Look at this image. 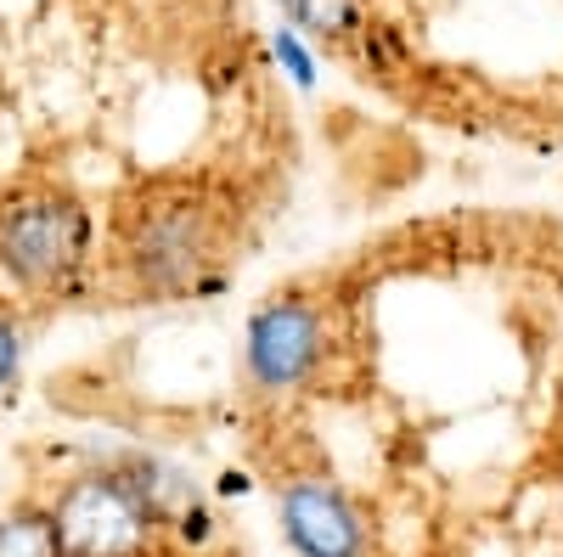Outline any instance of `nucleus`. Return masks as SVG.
<instances>
[{"label":"nucleus","instance_id":"obj_6","mask_svg":"<svg viewBox=\"0 0 563 557\" xmlns=\"http://www.w3.org/2000/svg\"><path fill=\"white\" fill-rule=\"evenodd\" d=\"M0 557H68L52 506H12L0 519Z\"/></svg>","mask_w":563,"mask_h":557},{"label":"nucleus","instance_id":"obj_4","mask_svg":"<svg viewBox=\"0 0 563 557\" xmlns=\"http://www.w3.org/2000/svg\"><path fill=\"white\" fill-rule=\"evenodd\" d=\"M276 519L294 557H372V524L361 506L321 474H294L276 490Z\"/></svg>","mask_w":563,"mask_h":557},{"label":"nucleus","instance_id":"obj_8","mask_svg":"<svg viewBox=\"0 0 563 557\" xmlns=\"http://www.w3.org/2000/svg\"><path fill=\"white\" fill-rule=\"evenodd\" d=\"M18 366H23V327L0 310V394L18 383Z\"/></svg>","mask_w":563,"mask_h":557},{"label":"nucleus","instance_id":"obj_9","mask_svg":"<svg viewBox=\"0 0 563 557\" xmlns=\"http://www.w3.org/2000/svg\"><path fill=\"white\" fill-rule=\"evenodd\" d=\"M276 57L294 68V79H299V85H310V57H305V45L294 40V29H282V34H276Z\"/></svg>","mask_w":563,"mask_h":557},{"label":"nucleus","instance_id":"obj_2","mask_svg":"<svg viewBox=\"0 0 563 557\" xmlns=\"http://www.w3.org/2000/svg\"><path fill=\"white\" fill-rule=\"evenodd\" d=\"M90 265V209L68 192L0 203V276L18 288H68Z\"/></svg>","mask_w":563,"mask_h":557},{"label":"nucleus","instance_id":"obj_1","mask_svg":"<svg viewBox=\"0 0 563 557\" xmlns=\"http://www.w3.org/2000/svg\"><path fill=\"white\" fill-rule=\"evenodd\" d=\"M52 519L68 557H153L164 530V513L130 479V468H97L68 479Z\"/></svg>","mask_w":563,"mask_h":557},{"label":"nucleus","instance_id":"obj_5","mask_svg":"<svg viewBox=\"0 0 563 557\" xmlns=\"http://www.w3.org/2000/svg\"><path fill=\"white\" fill-rule=\"evenodd\" d=\"M203 254H209V214L192 203H164L141 214L130 237V270L141 276V288H158V293L198 282Z\"/></svg>","mask_w":563,"mask_h":557},{"label":"nucleus","instance_id":"obj_7","mask_svg":"<svg viewBox=\"0 0 563 557\" xmlns=\"http://www.w3.org/2000/svg\"><path fill=\"white\" fill-rule=\"evenodd\" d=\"M282 12L294 18V29H305L310 40H350L361 34V0H282Z\"/></svg>","mask_w":563,"mask_h":557},{"label":"nucleus","instance_id":"obj_3","mask_svg":"<svg viewBox=\"0 0 563 557\" xmlns=\"http://www.w3.org/2000/svg\"><path fill=\"white\" fill-rule=\"evenodd\" d=\"M327 355V315L321 304L288 293L265 299L249 315L243 333V378L254 394H294L316 378V366Z\"/></svg>","mask_w":563,"mask_h":557}]
</instances>
